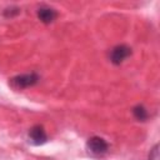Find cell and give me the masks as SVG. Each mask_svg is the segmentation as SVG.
Masks as SVG:
<instances>
[{
  "mask_svg": "<svg viewBox=\"0 0 160 160\" xmlns=\"http://www.w3.org/2000/svg\"><path fill=\"white\" fill-rule=\"evenodd\" d=\"M86 148L94 155H104L109 150V144L100 136H91L86 142Z\"/></svg>",
  "mask_w": 160,
  "mask_h": 160,
  "instance_id": "7a4b0ae2",
  "label": "cell"
},
{
  "mask_svg": "<svg viewBox=\"0 0 160 160\" xmlns=\"http://www.w3.org/2000/svg\"><path fill=\"white\" fill-rule=\"evenodd\" d=\"M132 114H134L135 119L139 121H145L148 119V110L142 105H136L132 109Z\"/></svg>",
  "mask_w": 160,
  "mask_h": 160,
  "instance_id": "8992f818",
  "label": "cell"
},
{
  "mask_svg": "<svg viewBox=\"0 0 160 160\" xmlns=\"http://www.w3.org/2000/svg\"><path fill=\"white\" fill-rule=\"evenodd\" d=\"M38 18L41 22L50 24L58 18V12H56L55 9H52L50 6H46V5H42L38 9Z\"/></svg>",
  "mask_w": 160,
  "mask_h": 160,
  "instance_id": "5b68a950",
  "label": "cell"
},
{
  "mask_svg": "<svg viewBox=\"0 0 160 160\" xmlns=\"http://www.w3.org/2000/svg\"><path fill=\"white\" fill-rule=\"evenodd\" d=\"M131 55V49L126 45H116L115 48L111 49L109 58L110 61L115 65H120L122 61H125L129 56Z\"/></svg>",
  "mask_w": 160,
  "mask_h": 160,
  "instance_id": "3957f363",
  "label": "cell"
},
{
  "mask_svg": "<svg viewBox=\"0 0 160 160\" xmlns=\"http://www.w3.org/2000/svg\"><path fill=\"white\" fill-rule=\"evenodd\" d=\"M38 81H39V75L36 72L18 75V76H14L10 80L11 85L16 89H25V88L34 86L35 84H38Z\"/></svg>",
  "mask_w": 160,
  "mask_h": 160,
  "instance_id": "6da1fadb",
  "label": "cell"
},
{
  "mask_svg": "<svg viewBox=\"0 0 160 160\" xmlns=\"http://www.w3.org/2000/svg\"><path fill=\"white\" fill-rule=\"evenodd\" d=\"M149 160H159V146H158V144L151 149V151L149 154Z\"/></svg>",
  "mask_w": 160,
  "mask_h": 160,
  "instance_id": "52a82bcc",
  "label": "cell"
},
{
  "mask_svg": "<svg viewBox=\"0 0 160 160\" xmlns=\"http://www.w3.org/2000/svg\"><path fill=\"white\" fill-rule=\"evenodd\" d=\"M48 135L41 125H35L29 130V141L34 145H41L46 142Z\"/></svg>",
  "mask_w": 160,
  "mask_h": 160,
  "instance_id": "277c9868",
  "label": "cell"
}]
</instances>
